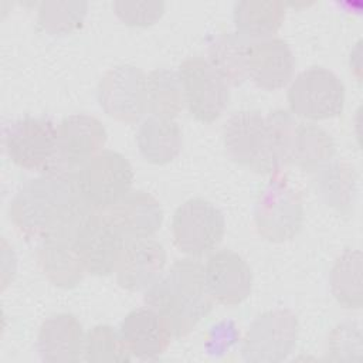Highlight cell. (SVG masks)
Instances as JSON below:
<instances>
[{
	"label": "cell",
	"mask_w": 363,
	"mask_h": 363,
	"mask_svg": "<svg viewBox=\"0 0 363 363\" xmlns=\"http://www.w3.org/2000/svg\"><path fill=\"white\" fill-rule=\"evenodd\" d=\"M88 210L74 176L41 173L17 190L9 216L20 234L41 241L77 223Z\"/></svg>",
	"instance_id": "6da1fadb"
},
{
	"label": "cell",
	"mask_w": 363,
	"mask_h": 363,
	"mask_svg": "<svg viewBox=\"0 0 363 363\" xmlns=\"http://www.w3.org/2000/svg\"><path fill=\"white\" fill-rule=\"evenodd\" d=\"M143 302L167 320L174 337L189 335L214 305L206 286L204 265L193 257L177 259L145 291Z\"/></svg>",
	"instance_id": "7a4b0ae2"
},
{
	"label": "cell",
	"mask_w": 363,
	"mask_h": 363,
	"mask_svg": "<svg viewBox=\"0 0 363 363\" xmlns=\"http://www.w3.org/2000/svg\"><path fill=\"white\" fill-rule=\"evenodd\" d=\"M228 157L261 176H277L284 167L267 116L258 111L233 113L223 128Z\"/></svg>",
	"instance_id": "3957f363"
},
{
	"label": "cell",
	"mask_w": 363,
	"mask_h": 363,
	"mask_svg": "<svg viewBox=\"0 0 363 363\" xmlns=\"http://www.w3.org/2000/svg\"><path fill=\"white\" fill-rule=\"evenodd\" d=\"M265 116L282 166L295 164L301 170L315 173L332 162L336 146L323 128L299 122L291 112L284 109L271 111Z\"/></svg>",
	"instance_id": "277c9868"
},
{
	"label": "cell",
	"mask_w": 363,
	"mask_h": 363,
	"mask_svg": "<svg viewBox=\"0 0 363 363\" xmlns=\"http://www.w3.org/2000/svg\"><path fill=\"white\" fill-rule=\"evenodd\" d=\"M82 201L104 211L122 200L133 186V167L119 152L104 149L88 160L74 176Z\"/></svg>",
	"instance_id": "5b68a950"
},
{
	"label": "cell",
	"mask_w": 363,
	"mask_h": 363,
	"mask_svg": "<svg viewBox=\"0 0 363 363\" xmlns=\"http://www.w3.org/2000/svg\"><path fill=\"white\" fill-rule=\"evenodd\" d=\"M303 203L299 191L286 179L272 176L259 193L254 221L257 233L267 241L285 242L298 235L303 224Z\"/></svg>",
	"instance_id": "8992f818"
},
{
	"label": "cell",
	"mask_w": 363,
	"mask_h": 363,
	"mask_svg": "<svg viewBox=\"0 0 363 363\" xmlns=\"http://www.w3.org/2000/svg\"><path fill=\"white\" fill-rule=\"evenodd\" d=\"M342 79L325 67H311L292 78L286 99L289 112L309 121L336 118L345 106Z\"/></svg>",
	"instance_id": "52a82bcc"
},
{
	"label": "cell",
	"mask_w": 363,
	"mask_h": 363,
	"mask_svg": "<svg viewBox=\"0 0 363 363\" xmlns=\"http://www.w3.org/2000/svg\"><path fill=\"white\" fill-rule=\"evenodd\" d=\"M225 233L223 211L208 200L194 197L180 204L172 218L173 242L183 254L197 258L214 251Z\"/></svg>",
	"instance_id": "ba28073f"
},
{
	"label": "cell",
	"mask_w": 363,
	"mask_h": 363,
	"mask_svg": "<svg viewBox=\"0 0 363 363\" xmlns=\"http://www.w3.org/2000/svg\"><path fill=\"white\" fill-rule=\"evenodd\" d=\"M126 238L99 210L91 208L72 234L74 250L86 274L106 277L115 272Z\"/></svg>",
	"instance_id": "9c48e42d"
},
{
	"label": "cell",
	"mask_w": 363,
	"mask_h": 363,
	"mask_svg": "<svg viewBox=\"0 0 363 363\" xmlns=\"http://www.w3.org/2000/svg\"><path fill=\"white\" fill-rule=\"evenodd\" d=\"M298 333L299 322L292 311H267L250 323L241 342V356L250 363L282 362L295 349Z\"/></svg>",
	"instance_id": "30bf717a"
},
{
	"label": "cell",
	"mask_w": 363,
	"mask_h": 363,
	"mask_svg": "<svg viewBox=\"0 0 363 363\" xmlns=\"http://www.w3.org/2000/svg\"><path fill=\"white\" fill-rule=\"evenodd\" d=\"M177 75L189 113L203 123L217 121L228 105L230 88L208 60L189 57L180 62Z\"/></svg>",
	"instance_id": "8fae6325"
},
{
	"label": "cell",
	"mask_w": 363,
	"mask_h": 363,
	"mask_svg": "<svg viewBox=\"0 0 363 363\" xmlns=\"http://www.w3.org/2000/svg\"><path fill=\"white\" fill-rule=\"evenodd\" d=\"M106 129L102 122L86 113H74L57 125V149L52 164L45 173L75 176L95 155L104 150Z\"/></svg>",
	"instance_id": "7c38bea8"
},
{
	"label": "cell",
	"mask_w": 363,
	"mask_h": 363,
	"mask_svg": "<svg viewBox=\"0 0 363 363\" xmlns=\"http://www.w3.org/2000/svg\"><path fill=\"white\" fill-rule=\"evenodd\" d=\"M3 143L14 164L45 173L55 157L57 126L48 118L24 116L6 126Z\"/></svg>",
	"instance_id": "4fadbf2b"
},
{
	"label": "cell",
	"mask_w": 363,
	"mask_h": 363,
	"mask_svg": "<svg viewBox=\"0 0 363 363\" xmlns=\"http://www.w3.org/2000/svg\"><path fill=\"white\" fill-rule=\"evenodd\" d=\"M98 102L119 122H139L147 113L146 74L133 65L111 68L98 84Z\"/></svg>",
	"instance_id": "5bb4252c"
},
{
	"label": "cell",
	"mask_w": 363,
	"mask_h": 363,
	"mask_svg": "<svg viewBox=\"0 0 363 363\" xmlns=\"http://www.w3.org/2000/svg\"><path fill=\"white\" fill-rule=\"evenodd\" d=\"M204 279L210 296L220 305L237 306L251 295L252 271L247 261L231 250H220L208 257Z\"/></svg>",
	"instance_id": "9a60e30c"
},
{
	"label": "cell",
	"mask_w": 363,
	"mask_h": 363,
	"mask_svg": "<svg viewBox=\"0 0 363 363\" xmlns=\"http://www.w3.org/2000/svg\"><path fill=\"white\" fill-rule=\"evenodd\" d=\"M166 250L155 238L126 240L115 268L122 289L140 292L150 288L164 272Z\"/></svg>",
	"instance_id": "2e32d148"
},
{
	"label": "cell",
	"mask_w": 363,
	"mask_h": 363,
	"mask_svg": "<svg viewBox=\"0 0 363 363\" xmlns=\"http://www.w3.org/2000/svg\"><path fill=\"white\" fill-rule=\"evenodd\" d=\"M247 78L258 88L277 91L294 78L295 57L286 41L277 37L251 40L245 55Z\"/></svg>",
	"instance_id": "e0dca14e"
},
{
	"label": "cell",
	"mask_w": 363,
	"mask_h": 363,
	"mask_svg": "<svg viewBox=\"0 0 363 363\" xmlns=\"http://www.w3.org/2000/svg\"><path fill=\"white\" fill-rule=\"evenodd\" d=\"M129 353L139 360H155L169 347L173 332L167 320L149 306L130 311L119 325Z\"/></svg>",
	"instance_id": "ac0fdd59"
},
{
	"label": "cell",
	"mask_w": 363,
	"mask_h": 363,
	"mask_svg": "<svg viewBox=\"0 0 363 363\" xmlns=\"http://www.w3.org/2000/svg\"><path fill=\"white\" fill-rule=\"evenodd\" d=\"M85 337L82 323L72 313L47 318L38 330L37 352L47 363H71L84 360Z\"/></svg>",
	"instance_id": "d6986e66"
},
{
	"label": "cell",
	"mask_w": 363,
	"mask_h": 363,
	"mask_svg": "<svg viewBox=\"0 0 363 363\" xmlns=\"http://www.w3.org/2000/svg\"><path fill=\"white\" fill-rule=\"evenodd\" d=\"M126 240L150 238L163 223V210L156 197L143 190H130L122 200L104 210Z\"/></svg>",
	"instance_id": "ffe728a7"
},
{
	"label": "cell",
	"mask_w": 363,
	"mask_h": 363,
	"mask_svg": "<svg viewBox=\"0 0 363 363\" xmlns=\"http://www.w3.org/2000/svg\"><path fill=\"white\" fill-rule=\"evenodd\" d=\"M75 227L41 240L37 250V264L44 277L64 289L75 288L86 275L72 245Z\"/></svg>",
	"instance_id": "44dd1931"
},
{
	"label": "cell",
	"mask_w": 363,
	"mask_h": 363,
	"mask_svg": "<svg viewBox=\"0 0 363 363\" xmlns=\"http://www.w3.org/2000/svg\"><path fill=\"white\" fill-rule=\"evenodd\" d=\"M136 145L146 162L162 166L179 156L183 146V133L174 119L150 115L138 128Z\"/></svg>",
	"instance_id": "7402d4cb"
},
{
	"label": "cell",
	"mask_w": 363,
	"mask_h": 363,
	"mask_svg": "<svg viewBox=\"0 0 363 363\" xmlns=\"http://www.w3.org/2000/svg\"><path fill=\"white\" fill-rule=\"evenodd\" d=\"M286 6L279 0H242L233 9L235 31L250 40L269 38L285 20Z\"/></svg>",
	"instance_id": "603a6c76"
},
{
	"label": "cell",
	"mask_w": 363,
	"mask_h": 363,
	"mask_svg": "<svg viewBox=\"0 0 363 363\" xmlns=\"http://www.w3.org/2000/svg\"><path fill=\"white\" fill-rule=\"evenodd\" d=\"M315 177L316 191L323 203L342 216L353 211L357 196V174L346 162H329Z\"/></svg>",
	"instance_id": "cb8c5ba5"
},
{
	"label": "cell",
	"mask_w": 363,
	"mask_h": 363,
	"mask_svg": "<svg viewBox=\"0 0 363 363\" xmlns=\"http://www.w3.org/2000/svg\"><path fill=\"white\" fill-rule=\"evenodd\" d=\"M250 41L237 31H228L218 34L208 44L207 60L228 86H240L247 79L245 55Z\"/></svg>",
	"instance_id": "d4e9b609"
},
{
	"label": "cell",
	"mask_w": 363,
	"mask_h": 363,
	"mask_svg": "<svg viewBox=\"0 0 363 363\" xmlns=\"http://www.w3.org/2000/svg\"><path fill=\"white\" fill-rule=\"evenodd\" d=\"M329 286L336 302L346 309H360L362 291V251L345 250L335 261L329 274Z\"/></svg>",
	"instance_id": "484cf974"
},
{
	"label": "cell",
	"mask_w": 363,
	"mask_h": 363,
	"mask_svg": "<svg viewBox=\"0 0 363 363\" xmlns=\"http://www.w3.org/2000/svg\"><path fill=\"white\" fill-rule=\"evenodd\" d=\"M147 113L174 119L183 109L184 96L177 72L157 68L146 74Z\"/></svg>",
	"instance_id": "4316f807"
},
{
	"label": "cell",
	"mask_w": 363,
	"mask_h": 363,
	"mask_svg": "<svg viewBox=\"0 0 363 363\" xmlns=\"http://www.w3.org/2000/svg\"><path fill=\"white\" fill-rule=\"evenodd\" d=\"M86 1H43L38 6V26L51 35H65L82 27Z\"/></svg>",
	"instance_id": "83f0119b"
},
{
	"label": "cell",
	"mask_w": 363,
	"mask_h": 363,
	"mask_svg": "<svg viewBox=\"0 0 363 363\" xmlns=\"http://www.w3.org/2000/svg\"><path fill=\"white\" fill-rule=\"evenodd\" d=\"M132 354L119 333L111 325L94 326L85 337L84 360L86 362H129Z\"/></svg>",
	"instance_id": "f1b7e54d"
},
{
	"label": "cell",
	"mask_w": 363,
	"mask_h": 363,
	"mask_svg": "<svg viewBox=\"0 0 363 363\" xmlns=\"http://www.w3.org/2000/svg\"><path fill=\"white\" fill-rule=\"evenodd\" d=\"M362 329L354 320L342 322L328 336L326 354L330 360H362Z\"/></svg>",
	"instance_id": "f546056e"
},
{
	"label": "cell",
	"mask_w": 363,
	"mask_h": 363,
	"mask_svg": "<svg viewBox=\"0 0 363 363\" xmlns=\"http://www.w3.org/2000/svg\"><path fill=\"white\" fill-rule=\"evenodd\" d=\"M113 13L130 27H149L159 21L164 13L163 1H113Z\"/></svg>",
	"instance_id": "4dcf8cb0"
}]
</instances>
